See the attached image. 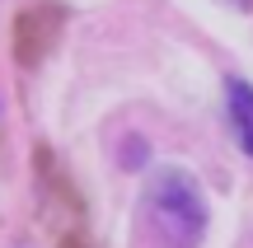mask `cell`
Instances as JSON below:
<instances>
[{
  "instance_id": "cell-1",
  "label": "cell",
  "mask_w": 253,
  "mask_h": 248,
  "mask_svg": "<svg viewBox=\"0 0 253 248\" xmlns=\"http://www.w3.org/2000/svg\"><path fill=\"white\" fill-rule=\"evenodd\" d=\"M141 215L164 248H197L207 230V197L188 169H155L141 197Z\"/></svg>"
},
{
  "instance_id": "cell-2",
  "label": "cell",
  "mask_w": 253,
  "mask_h": 248,
  "mask_svg": "<svg viewBox=\"0 0 253 248\" xmlns=\"http://www.w3.org/2000/svg\"><path fill=\"white\" fill-rule=\"evenodd\" d=\"M33 169H38V187H42V225L52 234V248H99V239L89 234V220H84V197L61 169V159L47 145H38Z\"/></svg>"
},
{
  "instance_id": "cell-3",
  "label": "cell",
  "mask_w": 253,
  "mask_h": 248,
  "mask_svg": "<svg viewBox=\"0 0 253 248\" xmlns=\"http://www.w3.org/2000/svg\"><path fill=\"white\" fill-rule=\"evenodd\" d=\"M66 24H71V9L61 0H28L14 14V28H9V47H14L19 66H38L52 56V47L61 42Z\"/></svg>"
},
{
  "instance_id": "cell-4",
  "label": "cell",
  "mask_w": 253,
  "mask_h": 248,
  "mask_svg": "<svg viewBox=\"0 0 253 248\" xmlns=\"http://www.w3.org/2000/svg\"><path fill=\"white\" fill-rule=\"evenodd\" d=\"M225 94H230V127H235L239 145L253 155V84L249 80H230Z\"/></svg>"
},
{
  "instance_id": "cell-5",
  "label": "cell",
  "mask_w": 253,
  "mask_h": 248,
  "mask_svg": "<svg viewBox=\"0 0 253 248\" xmlns=\"http://www.w3.org/2000/svg\"><path fill=\"white\" fill-rule=\"evenodd\" d=\"M235 5H239V9H253V0H235Z\"/></svg>"
}]
</instances>
